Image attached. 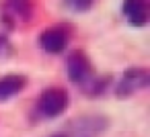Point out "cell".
I'll return each mask as SVG.
<instances>
[{
  "label": "cell",
  "mask_w": 150,
  "mask_h": 137,
  "mask_svg": "<svg viewBox=\"0 0 150 137\" xmlns=\"http://www.w3.org/2000/svg\"><path fill=\"white\" fill-rule=\"evenodd\" d=\"M150 84V72L146 68H127L123 72V78L115 84V96L127 98L136 90H142Z\"/></svg>",
  "instance_id": "2"
},
{
  "label": "cell",
  "mask_w": 150,
  "mask_h": 137,
  "mask_svg": "<svg viewBox=\"0 0 150 137\" xmlns=\"http://www.w3.org/2000/svg\"><path fill=\"white\" fill-rule=\"evenodd\" d=\"M66 74H68V78H70L74 84L84 86V84L95 76V74H93V66H91V62H88V55H86L84 51H80V49L72 51V53L66 57Z\"/></svg>",
  "instance_id": "3"
},
{
  "label": "cell",
  "mask_w": 150,
  "mask_h": 137,
  "mask_svg": "<svg viewBox=\"0 0 150 137\" xmlns=\"http://www.w3.org/2000/svg\"><path fill=\"white\" fill-rule=\"evenodd\" d=\"M64 6H68V8L76 10V13H82V10H88L93 6V2L91 0H66Z\"/></svg>",
  "instance_id": "10"
},
{
  "label": "cell",
  "mask_w": 150,
  "mask_h": 137,
  "mask_svg": "<svg viewBox=\"0 0 150 137\" xmlns=\"http://www.w3.org/2000/svg\"><path fill=\"white\" fill-rule=\"evenodd\" d=\"M52 137H70L68 133H56V135H52Z\"/></svg>",
  "instance_id": "12"
},
{
  "label": "cell",
  "mask_w": 150,
  "mask_h": 137,
  "mask_svg": "<svg viewBox=\"0 0 150 137\" xmlns=\"http://www.w3.org/2000/svg\"><path fill=\"white\" fill-rule=\"evenodd\" d=\"M27 84V78L21 76V74H11V76H4L0 80V100H6L15 94H19Z\"/></svg>",
  "instance_id": "8"
},
{
  "label": "cell",
  "mask_w": 150,
  "mask_h": 137,
  "mask_svg": "<svg viewBox=\"0 0 150 137\" xmlns=\"http://www.w3.org/2000/svg\"><path fill=\"white\" fill-rule=\"evenodd\" d=\"M11 53H13V47H11L8 39L0 35V57L4 59V57H6V55H11Z\"/></svg>",
  "instance_id": "11"
},
{
  "label": "cell",
  "mask_w": 150,
  "mask_h": 137,
  "mask_svg": "<svg viewBox=\"0 0 150 137\" xmlns=\"http://www.w3.org/2000/svg\"><path fill=\"white\" fill-rule=\"evenodd\" d=\"M107 129V117L101 115H84V117H76L70 121L68 125V135H76V137H93L101 131Z\"/></svg>",
  "instance_id": "4"
},
{
  "label": "cell",
  "mask_w": 150,
  "mask_h": 137,
  "mask_svg": "<svg viewBox=\"0 0 150 137\" xmlns=\"http://www.w3.org/2000/svg\"><path fill=\"white\" fill-rule=\"evenodd\" d=\"M109 82H111L109 76H105V78H97V76H93V78L82 86V92L88 94V96H101V94L105 92V88H107Z\"/></svg>",
  "instance_id": "9"
},
{
  "label": "cell",
  "mask_w": 150,
  "mask_h": 137,
  "mask_svg": "<svg viewBox=\"0 0 150 137\" xmlns=\"http://www.w3.org/2000/svg\"><path fill=\"white\" fill-rule=\"evenodd\" d=\"M68 102H70L68 92L64 88L56 86V88H47V90L41 92V96H39L37 104H35V110L43 119H54V117H58V115H62L66 110Z\"/></svg>",
  "instance_id": "1"
},
{
  "label": "cell",
  "mask_w": 150,
  "mask_h": 137,
  "mask_svg": "<svg viewBox=\"0 0 150 137\" xmlns=\"http://www.w3.org/2000/svg\"><path fill=\"white\" fill-rule=\"evenodd\" d=\"M121 10L134 27H144L148 23V4L142 0H125L121 4Z\"/></svg>",
  "instance_id": "7"
},
{
  "label": "cell",
  "mask_w": 150,
  "mask_h": 137,
  "mask_svg": "<svg viewBox=\"0 0 150 137\" xmlns=\"http://www.w3.org/2000/svg\"><path fill=\"white\" fill-rule=\"evenodd\" d=\"M33 10H35V6L31 2H23V0L21 2H4L2 4V17L8 27H13V23L17 19L23 23H29L33 17Z\"/></svg>",
  "instance_id": "6"
},
{
  "label": "cell",
  "mask_w": 150,
  "mask_h": 137,
  "mask_svg": "<svg viewBox=\"0 0 150 137\" xmlns=\"http://www.w3.org/2000/svg\"><path fill=\"white\" fill-rule=\"evenodd\" d=\"M70 33L66 27H50L39 35V45L47 53H62L68 45Z\"/></svg>",
  "instance_id": "5"
}]
</instances>
